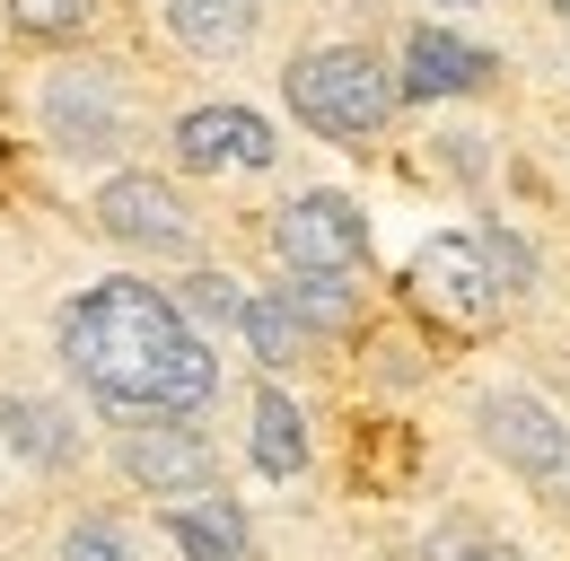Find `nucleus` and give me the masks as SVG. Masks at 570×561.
Returning a JSON list of instances; mask_svg holds the SVG:
<instances>
[{
  "label": "nucleus",
  "instance_id": "1",
  "mask_svg": "<svg viewBox=\"0 0 570 561\" xmlns=\"http://www.w3.org/2000/svg\"><path fill=\"white\" fill-rule=\"evenodd\" d=\"M62 360L71 377L115 404V413H194L212 404L219 360L185 325V307H167L149 280H97L62 307Z\"/></svg>",
  "mask_w": 570,
  "mask_h": 561
},
{
  "label": "nucleus",
  "instance_id": "2",
  "mask_svg": "<svg viewBox=\"0 0 570 561\" xmlns=\"http://www.w3.org/2000/svg\"><path fill=\"white\" fill-rule=\"evenodd\" d=\"M282 88H289V115H298L307 132H325V140H368L395 115V79L377 70V53H360V45L298 53Z\"/></svg>",
  "mask_w": 570,
  "mask_h": 561
},
{
  "label": "nucleus",
  "instance_id": "3",
  "mask_svg": "<svg viewBox=\"0 0 570 561\" xmlns=\"http://www.w3.org/2000/svg\"><path fill=\"white\" fill-rule=\"evenodd\" d=\"M483 439L500 465H518L544 500L570 509V421H553L535 395H483Z\"/></svg>",
  "mask_w": 570,
  "mask_h": 561
},
{
  "label": "nucleus",
  "instance_id": "4",
  "mask_svg": "<svg viewBox=\"0 0 570 561\" xmlns=\"http://www.w3.org/2000/svg\"><path fill=\"white\" fill-rule=\"evenodd\" d=\"M273 246H282L289 273H360V255H368V219H360L343 194H298L282 210V228H273Z\"/></svg>",
  "mask_w": 570,
  "mask_h": 561
},
{
  "label": "nucleus",
  "instance_id": "5",
  "mask_svg": "<svg viewBox=\"0 0 570 561\" xmlns=\"http://www.w3.org/2000/svg\"><path fill=\"white\" fill-rule=\"evenodd\" d=\"M97 228L124 237V246H149V255H185V246H194V219H185V203H176L158 176L97 185Z\"/></svg>",
  "mask_w": 570,
  "mask_h": 561
},
{
  "label": "nucleus",
  "instance_id": "6",
  "mask_svg": "<svg viewBox=\"0 0 570 561\" xmlns=\"http://www.w3.org/2000/svg\"><path fill=\"white\" fill-rule=\"evenodd\" d=\"M413 289H422L439 316H456V325H483L500 307V280L483 264V237H430L422 255H413Z\"/></svg>",
  "mask_w": 570,
  "mask_h": 561
},
{
  "label": "nucleus",
  "instance_id": "7",
  "mask_svg": "<svg viewBox=\"0 0 570 561\" xmlns=\"http://www.w3.org/2000/svg\"><path fill=\"white\" fill-rule=\"evenodd\" d=\"M45 124L62 149H115L124 140V97H115V79L106 70H53L45 79Z\"/></svg>",
  "mask_w": 570,
  "mask_h": 561
},
{
  "label": "nucleus",
  "instance_id": "8",
  "mask_svg": "<svg viewBox=\"0 0 570 561\" xmlns=\"http://www.w3.org/2000/svg\"><path fill=\"white\" fill-rule=\"evenodd\" d=\"M124 474L141 491H212L219 465L185 421H141V430H124Z\"/></svg>",
  "mask_w": 570,
  "mask_h": 561
},
{
  "label": "nucleus",
  "instance_id": "9",
  "mask_svg": "<svg viewBox=\"0 0 570 561\" xmlns=\"http://www.w3.org/2000/svg\"><path fill=\"white\" fill-rule=\"evenodd\" d=\"M176 158L203 167V176H219V167H273V132L246 106H194L176 124Z\"/></svg>",
  "mask_w": 570,
  "mask_h": 561
},
{
  "label": "nucleus",
  "instance_id": "10",
  "mask_svg": "<svg viewBox=\"0 0 570 561\" xmlns=\"http://www.w3.org/2000/svg\"><path fill=\"white\" fill-rule=\"evenodd\" d=\"M492 79V53L483 45H465V36H448V27H413L404 36V97H465V88H483Z\"/></svg>",
  "mask_w": 570,
  "mask_h": 561
},
{
  "label": "nucleus",
  "instance_id": "11",
  "mask_svg": "<svg viewBox=\"0 0 570 561\" xmlns=\"http://www.w3.org/2000/svg\"><path fill=\"white\" fill-rule=\"evenodd\" d=\"M167 535L185 544V561H237L246 553L237 500H185V509H167Z\"/></svg>",
  "mask_w": 570,
  "mask_h": 561
},
{
  "label": "nucleus",
  "instance_id": "12",
  "mask_svg": "<svg viewBox=\"0 0 570 561\" xmlns=\"http://www.w3.org/2000/svg\"><path fill=\"white\" fill-rule=\"evenodd\" d=\"M255 465H264V474H307V421H298V404H289V395H273V386H264V395H255Z\"/></svg>",
  "mask_w": 570,
  "mask_h": 561
},
{
  "label": "nucleus",
  "instance_id": "13",
  "mask_svg": "<svg viewBox=\"0 0 570 561\" xmlns=\"http://www.w3.org/2000/svg\"><path fill=\"white\" fill-rule=\"evenodd\" d=\"M176 9V36L194 53H237L255 36V0H167Z\"/></svg>",
  "mask_w": 570,
  "mask_h": 561
},
{
  "label": "nucleus",
  "instance_id": "14",
  "mask_svg": "<svg viewBox=\"0 0 570 561\" xmlns=\"http://www.w3.org/2000/svg\"><path fill=\"white\" fill-rule=\"evenodd\" d=\"M237 334H246V351H255L264 368H289V360H307V325L289 316L282 298H246V316H237Z\"/></svg>",
  "mask_w": 570,
  "mask_h": 561
},
{
  "label": "nucleus",
  "instance_id": "15",
  "mask_svg": "<svg viewBox=\"0 0 570 561\" xmlns=\"http://www.w3.org/2000/svg\"><path fill=\"white\" fill-rule=\"evenodd\" d=\"M282 307L307 325V334H334V325H352V280H334V273H289V280H282Z\"/></svg>",
  "mask_w": 570,
  "mask_h": 561
},
{
  "label": "nucleus",
  "instance_id": "16",
  "mask_svg": "<svg viewBox=\"0 0 570 561\" xmlns=\"http://www.w3.org/2000/svg\"><path fill=\"white\" fill-rule=\"evenodd\" d=\"M0 421H9L18 456H36V465H62V456H71V430H62L53 404H0Z\"/></svg>",
  "mask_w": 570,
  "mask_h": 561
},
{
  "label": "nucleus",
  "instance_id": "17",
  "mask_svg": "<svg viewBox=\"0 0 570 561\" xmlns=\"http://www.w3.org/2000/svg\"><path fill=\"white\" fill-rule=\"evenodd\" d=\"M9 27L18 36H88L97 0H9Z\"/></svg>",
  "mask_w": 570,
  "mask_h": 561
},
{
  "label": "nucleus",
  "instance_id": "18",
  "mask_svg": "<svg viewBox=\"0 0 570 561\" xmlns=\"http://www.w3.org/2000/svg\"><path fill=\"white\" fill-rule=\"evenodd\" d=\"M185 307L212 316V325H237V316H246V289H237L228 273H194V280H185Z\"/></svg>",
  "mask_w": 570,
  "mask_h": 561
},
{
  "label": "nucleus",
  "instance_id": "19",
  "mask_svg": "<svg viewBox=\"0 0 570 561\" xmlns=\"http://www.w3.org/2000/svg\"><path fill=\"white\" fill-rule=\"evenodd\" d=\"M483 264H492V280H500V298H518L527 280H535V255L509 237V228H483Z\"/></svg>",
  "mask_w": 570,
  "mask_h": 561
},
{
  "label": "nucleus",
  "instance_id": "20",
  "mask_svg": "<svg viewBox=\"0 0 570 561\" xmlns=\"http://www.w3.org/2000/svg\"><path fill=\"white\" fill-rule=\"evenodd\" d=\"M62 561H132V544H124V526H106V518H79L71 544H62Z\"/></svg>",
  "mask_w": 570,
  "mask_h": 561
},
{
  "label": "nucleus",
  "instance_id": "21",
  "mask_svg": "<svg viewBox=\"0 0 570 561\" xmlns=\"http://www.w3.org/2000/svg\"><path fill=\"white\" fill-rule=\"evenodd\" d=\"M430 561H483V535H474L465 518H448V526L430 535Z\"/></svg>",
  "mask_w": 570,
  "mask_h": 561
},
{
  "label": "nucleus",
  "instance_id": "22",
  "mask_svg": "<svg viewBox=\"0 0 570 561\" xmlns=\"http://www.w3.org/2000/svg\"><path fill=\"white\" fill-rule=\"evenodd\" d=\"M483 561H527V553H509V544H483Z\"/></svg>",
  "mask_w": 570,
  "mask_h": 561
},
{
  "label": "nucleus",
  "instance_id": "23",
  "mask_svg": "<svg viewBox=\"0 0 570 561\" xmlns=\"http://www.w3.org/2000/svg\"><path fill=\"white\" fill-rule=\"evenodd\" d=\"M553 9H562V18H570V0H553Z\"/></svg>",
  "mask_w": 570,
  "mask_h": 561
},
{
  "label": "nucleus",
  "instance_id": "24",
  "mask_svg": "<svg viewBox=\"0 0 570 561\" xmlns=\"http://www.w3.org/2000/svg\"><path fill=\"white\" fill-rule=\"evenodd\" d=\"M448 9H456V0H448Z\"/></svg>",
  "mask_w": 570,
  "mask_h": 561
}]
</instances>
